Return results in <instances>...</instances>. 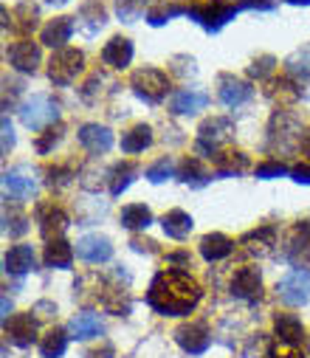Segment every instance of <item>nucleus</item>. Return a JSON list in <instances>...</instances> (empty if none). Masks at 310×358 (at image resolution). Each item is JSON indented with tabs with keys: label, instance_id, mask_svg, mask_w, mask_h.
Here are the masks:
<instances>
[{
	"label": "nucleus",
	"instance_id": "obj_27",
	"mask_svg": "<svg viewBox=\"0 0 310 358\" xmlns=\"http://www.w3.org/2000/svg\"><path fill=\"white\" fill-rule=\"evenodd\" d=\"M141 172V166L139 164H130V161H122V164H116L111 172H108V181H111V195L113 198H119L130 184H133V178Z\"/></svg>",
	"mask_w": 310,
	"mask_h": 358
},
{
	"label": "nucleus",
	"instance_id": "obj_44",
	"mask_svg": "<svg viewBox=\"0 0 310 358\" xmlns=\"http://www.w3.org/2000/svg\"><path fill=\"white\" fill-rule=\"evenodd\" d=\"M59 138H62V127H57V130H45V136L37 138V152H48Z\"/></svg>",
	"mask_w": 310,
	"mask_h": 358
},
{
	"label": "nucleus",
	"instance_id": "obj_42",
	"mask_svg": "<svg viewBox=\"0 0 310 358\" xmlns=\"http://www.w3.org/2000/svg\"><path fill=\"white\" fill-rule=\"evenodd\" d=\"M271 347H268V341H265V336L262 333H257V336H251L248 338V347H243V358H260L262 352H268Z\"/></svg>",
	"mask_w": 310,
	"mask_h": 358
},
{
	"label": "nucleus",
	"instance_id": "obj_10",
	"mask_svg": "<svg viewBox=\"0 0 310 358\" xmlns=\"http://www.w3.org/2000/svg\"><path fill=\"white\" fill-rule=\"evenodd\" d=\"M6 59L15 71L20 73H37L40 62H43V51H40V43H31V40H20V43H12L6 48Z\"/></svg>",
	"mask_w": 310,
	"mask_h": 358
},
{
	"label": "nucleus",
	"instance_id": "obj_28",
	"mask_svg": "<svg viewBox=\"0 0 310 358\" xmlns=\"http://www.w3.org/2000/svg\"><path fill=\"white\" fill-rule=\"evenodd\" d=\"M43 259H45L48 268H71V262H73V248H71V243L62 240V237L48 240Z\"/></svg>",
	"mask_w": 310,
	"mask_h": 358
},
{
	"label": "nucleus",
	"instance_id": "obj_46",
	"mask_svg": "<svg viewBox=\"0 0 310 358\" xmlns=\"http://www.w3.org/2000/svg\"><path fill=\"white\" fill-rule=\"evenodd\" d=\"M15 147V130H12V124H9V119L3 116V152L9 155V150Z\"/></svg>",
	"mask_w": 310,
	"mask_h": 358
},
{
	"label": "nucleus",
	"instance_id": "obj_7",
	"mask_svg": "<svg viewBox=\"0 0 310 358\" xmlns=\"http://www.w3.org/2000/svg\"><path fill=\"white\" fill-rule=\"evenodd\" d=\"M3 189L6 195L17 198V201H26L37 192V169L29 166V164H20V166H12L3 172Z\"/></svg>",
	"mask_w": 310,
	"mask_h": 358
},
{
	"label": "nucleus",
	"instance_id": "obj_53",
	"mask_svg": "<svg viewBox=\"0 0 310 358\" xmlns=\"http://www.w3.org/2000/svg\"><path fill=\"white\" fill-rule=\"evenodd\" d=\"M307 352H310V341H307Z\"/></svg>",
	"mask_w": 310,
	"mask_h": 358
},
{
	"label": "nucleus",
	"instance_id": "obj_40",
	"mask_svg": "<svg viewBox=\"0 0 310 358\" xmlns=\"http://www.w3.org/2000/svg\"><path fill=\"white\" fill-rule=\"evenodd\" d=\"M282 175H290V169L282 161H265V164L257 166V178H260V181H271V178H282Z\"/></svg>",
	"mask_w": 310,
	"mask_h": 358
},
{
	"label": "nucleus",
	"instance_id": "obj_41",
	"mask_svg": "<svg viewBox=\"0 0 310 358\" xmlns=\"http://www.w3.org/2000/svg\"><path fill=\"white\" fill-rule=\"evenodd\" d=\"M71 178H76L71 169L51 166V169H48V187H51V189H54V187H57V189H62V187H68V184H71Z\"/></svg>",
	"mask_w": 310,
	"mask_h": 358
},
{
	"label": "nucleus",
	"instance_id": "obj_26",
	"mask_svg": "<svg viewBox=\"0 0 310 358\" xmlns=\"http://www.w3.org/2000/svg\"><path fill=\"white\" fill-rule=\"evenodd\" d=\"M161 226H164V234H167V237H172V240H183V237L192 231L195 220H192L189 212H183V209H172V212H167V215L161 217Z\"/></svg>",
	"mask_w": 310,
	"mask_h": 358
},
{
	"label": "nucleus",
	"instance_id": "obj_29",
	"mask_svg": "<svg viewBox=\"0 0 310 358\" xmlns=\"http://www.w3.org/2000/svg\"><path fill=\"white\" fill-rule=\"evenodd\" d=\"M178 178L183 184H189V187H203V184H209L212 181V175H209V169L203 166V161L200 158H186L183 164H181V172H178Z\"/></svg>",
	"mask_w": 310,
	"mask_h": 358
},
{
	"label": "nucleus",
	"instance_id": "obj_22",
	"mask_svg": "<svg viewBox=\"0 0 310 358\" xmlns=\"http://www.w3.org/2000/svg\"><path fill=\"white\" fill-rule=\"evenodd\" d=\"M73 34V17H54L43 26L40 31V43L51 45V48H65V43Z\"/></svg>",
	"mask_w": 310,
	"mask_h": 358
},
{
	"label": "nucleus",
	"instance_id": "obj_8",
	"mask_svg": "<svg viewBox=\"0 0 310 358\" xmlns=\"http://www.w3.org/2000/svg\"><path fill=\"white\" fill-rule=\"evenodd\" d=\"M276 294L285 305H304L310 299V271H304V268H296V271L285 274L276 285Z\"/></svg>",
	"mask_w": 310,
	"mask_h": 358
},
{
	"label": "nucleus",
	"instance_id": "obj_45",
	"mask_svg": "<svg viewBox=\"0 0 310 358\" xmlns=\"http://www.w3.org/2000/svg\"><path fill=\"white\" fill-rule=\"evenodd\" d=\"M290 178H293L296 184H307V187H310V166H307V164L293 166V169H290Z\"/></svg>",
	"mask_w": 310,
	"mask_h": 358
},
{
	"label": "nucleus",
	"instance_id": "obj_49",
	"mask_svg": "<svg viewBox=\"0 0 310 358\" xmlns=\"http://www.w3.org/2000/svg\"><path fill=\"white\" fill-rule=\"evenodd\" d=\"M87 358H113V347H111V344H105L101 350H93V352H87Z\"/></svg>",
	"mask_w": 310,
	"mask_h": 358
},
{
	"label": "nucleus",
	"instance_id": "obj_12",
	"mask_svg": "<svg viewBox=\"0 0 310 358\" xmlns=\"http://www.w3.org/2000/svg\"><path fill=\"white\" fill-rule=\"evenodd\" d=\"M218 96H220V102H223L226 108H240V105H246V102L254 96V87H251L246 79H240V76L223 73V76L218 79Z\"/></svg>",
	"mask_w": 310,
	"mask_h": 358
},
{
	"label": "nucleus",
	"instance_id": "obj_32",
	"mask_svg": "<svg viewBox=\"0 0 310 358\" xmlns=\"http://www.w3.org/2000/svg\"><path fill=\"white\" fill-rule=\"evenodd\" d=\"M71 333H73V338H93L101 333V319L96 313L85 310V313L71 319Z\"/></svg>",
	"mask_w": 310,
	"mask_h": 358
},
{
	"label": "nucleus",
	"instance_id": "obj_19",
	"mask_svg": "<svg viewBox=\"0 0 310 358\" xmlns=\"http://www.w3.org/2000/svg\"><path fill=\"white\" fill-rule=\"evenodd\" d=\"M79 144L93 152V155H101L113 147V133L105 127V124H82L79 127Z\"/></svg>",
	"mask_w": 310,
	"mask_h": 358
},
{
	"label": "nucleus",
	"instance_id": "obj_16",
	"mask_svg": "<svg viewBox=\"0 0 310 358\" xmlns=\"http://www.w3.org/2000/svg\"><path fill=\"white\" fill-rule=\"evenodd\" d=\"M296 136L302 138V127H299V122L290 116V113H276L274 116V122H271V144L276 147H282V150H290L293 144H296Z\"/></svg>",
	"mask_w": 310,
	"mask_h": 358
},
{
	"label": "nucleus",
	"instance_id": "obj_33",
	"mask_svg": "<svg viewBox=\"0 0 310 358\" xmlns=\"http://www.w3.org/2000/svg\"><path fill=\"white\" fill-rule=\"evenodd\" d=\"M285 71H288L290 76L310 79V43H304L302 48H296V51L285 59Z\"/></svg>",
	"mask_w": 310,
	"mask_h": 358
},
{
	"label": "nucleus",
	"instance_id": "obj_3",
	"mask_svg": "<svg viewBox=\"0 0 310 358\" xmlns=\"http://www.w3.org/2000/svg\"><path fill=\"white\" fill-rule=\"evenodd\" d=\"M130 87H133V94L150 105H158L164 102V96L169 94V79L164 71L158 68H139L133 71L130 76Z\"/></svg>",
	"mask_w": 310,
	"mask_h": 358
},
{
	"label": "nucleus",
	"instance_id": "obj_37",
	"mask_svg": "<svg viewBox=\"0 0 310 358\" xmlns=\"http://www.w3.org/2000/svg\"><path fill=\"white\" fill-rule=\"evenodd\" d=\"M29 229V217L23 215V212H17V209H3V231L9 234V237H17V234H23Z\"/></svg>",
	"mask_w": 310,
	"mask_h": 358
},
{
	"label": "nucleus",
	"instance_id": "obj_5",
	"mask_svg": "<svg viewBox=\"0 0 310 358\" xmlns=\"http://www.w3.org/2000/svg\"><path fill=\"white\" fill-rule=\"evenodd\" d=\"M85 68V54L76 48H59L48 62V79L59 87L71 85Z\"/></svg>",
	"mask_w": 310,
	"mask_h": 358
},
{
	"label": "nucleus",
	"instance_id": "obj_50",
	"mask_svg": "<svg viewBox=\"0 0 310 358\" xmlns=\"http://www.w3.org/2000/svg\"><path fill=\"white\" fill-rule=\"evenodd\" d=\"M299 144H302V152L310 158V130H304V136H302V141H299Z\"/></svg>",
	"mask_w": 310,
	"mask_h": 358
},
{
	"label": "nucleus",
	"instance_id": "obj_36",
	"mask_svg": "<svg viewBox=\"0 0 310 358\" xmlns=\"http://www.w3.org/2000/svg\"><path fill=\"white\" fill-rule=\"evenodd\" d=\"M215 164H218V175H240L243 169H248V158L243 152H218Z\"/></svg>",
	"mask_w": 310,
	"mask_h": 358
},
{
	"label": "nucleus",
	"instance_id": "obj_51",
	"mask_svg": "<svg viewBox=\"0 0 310 358\" xmlns=\"http://www.w3.org/2000/svg\"><path fill=\"white\" fill-rule=\"evenodd\" d=\"M285 3H290V6H310V0H285Z\"/></svg>",
	"mask_w": 310,
	"mask_h": 358
},
{
	"label": "nucleus",
	"instance_id": "obj_47",
	"mask_svg": "<svg viewBox=\"0 0 310 358\" xmlns=\"http://www.w3.org/2000/svg\"><path fill=\"white\" fill-rule=\"evenodd\" d=\"M265 358H302V355L293 352V350H276V347H271V350L265 352Z\"/></svg>",
	"mask_w": 310,
	"mask_h": 358
},
{
	"label": "nucleus",
	"instance_id": "obj_17",
	"mask_svg": "<svg viewBox=\"0 0 310 358\" xmlns=\"http://www.w3.org/2000/svg\"><path fill=\"white\" fill-rule=\"evenodd\" d=\"M37 223H40V234L45 240H57L68 229V215L54 203H43L37 209Z\"/></svg>",
	"mask_w": 310,
	"mask_h": 358
},
{
	"label": "nucleus",
	"instance_id": "obj_15",
	"mask_svg": "<svg viewBox=\"0 0 310 358\" xmlns=\"http://www.w3.org/2000/svg\"><path fill=\"white\" fill-rule=\"evenodd\" d=\"M76 257L85 262H108L113 257V245L105 234H85L76 243Z\"/></svg>",
	"mask_w": 310,
	"mask_h": 358
},
{
	"label": "nucleus",
	"instance_id": "obj_1",
	"mask_svg": "<svg viewBox=\"0 0 310 358\" xmlns=\"http://www.w3.org/2000/svg\"><path fill=\"white\" fill-rule=\"evenodd\" d=\"M203 291L183 271H161L147 288V305L158 316H186L197 308Z\"/></svg>",
	"mask_w": 310,
	"mask_h": 358
},
{
	"label": "nucleus",
	"instance_id": "obj_6",
	"mask_svg": "<svg viewBox=\"0 0 310 358\" xmlns=\"http://www.w3.org/2000/svg\"><path fill=\"white\" fill-rule=\"evenodd\" d=\"M234 133L232 122L223 116H212L197 127V152L200 155H218V147Z\"/></svg>",
	"mask_w": 310,
	"mask_h": 358
},
{
	"label": "nucleus",
	"instance_id": "obj_13",
	"mask_svg": "<svg viewBox=\"0 0 310 358\" xmlns=\"http://www.w3.org/2000/svg\"><path fill=\"white\" fill-rule=\"evenodd\" d=\"M37 316L29 310V313H15L12 319L3 322V330L6 336L17 344V347H31L37 341Z\"/></svg>",
	"mask_w": 310,
	"mask_h": 358
},
{
	"label": "nucleus",
	"instance_id": "obj_18",
	"mask_svg": "<svg viewBox=\"0 0 310 358\" xmlns=\"http://www.w3.org/2000/svg\"><path fill=\"white\" fill-rule=\"evenodd\" d=\"M240 245H243L251 257H271L274 248H276V229H274V226H260V229L248 231V234L240 240Z\"/></svg>",
	"mask_w": 310,
	"mask_h": 358
},
{
	"label": "nucleus",
	"instance_id": "obj_39",
	"mask_svg": "<svg viewBox=\"0 0 310 358\" xmlns=\"http://www.w3.org/2000/svg\"><path fill=\"white\" fill-rule=\"evenodd\" d=\"M116 12L125 23H136L144 15V0H116Z\"/></svg>",
	"mask_w": 310,
	"mask_h": 358
},
{
	"label": "nucleus",
	"instance_id": "obj_35",
	"mask_svg": "<svg viewBox=\"0 0 310 358\" xmlns=\"http://www.w3.org/2000/svg\"><path fill=\"white\" fill-rule=\"evenodd\" d=\"M186 12H189V6H181V3H155L153 9H147V23L150 26H164L172 17L186 15Z\"/></svg>",
	"mask_w": 310,
	"mask_h": 358
},
{
	"label": "nucleus",
	"instance_id": "obj_30",
	"mask_svg": "<svg viewBox=\"0 0 310 358\" xmlns=\"http://www.w3.org/2000/svg\"><path fill=\"white\" fill-rule=\"evenodd\" d=\"M153 144V130L147 124H136L122 136V150L125 152H144Z\"/></svg>",
	"mask_w": 310,
	"mask_h": 358
},
{
	"label": "nucleus",
	"instance_id": "obj_34",
	"mask_svg": "<svg viewBox=\"0 0 310 358\" xmlns=\"http://www.w3.org/2000/svg\"><path fill=\"white\" fill-rule=\"evenodd\" d=\"M68 350V333L65 330H48L40 341V355L43 358H59Z\"/></svg>",
	"mask_w": 310,
	"mask_h": 358
},
{
	"label": "nucleus",
	"instance_id": "obj_2",
	"mask_svg": "<svg viewBox=\"0 0 310 358\" xmlns=\"http://www.w3.org/2000/svg\"><path fill=\"white\" fill-rule=\"evenodd\" d=\"M237 12H240V3H226V0H209V3H192L186 15H189L195 23H200L209 34H218L229 20H234Z\"/></svg>",
	"mask_w": 310,
	"mask_h": 358
},
{
	"label": "nucleus",
	"instance_id": "obj_11",
	"mask_svg": "<svg viewBox=\"0 0 310 358\" xmlns=\"http://www.w3.org/2000/svg\"><path fill=\"white\" fill-rule=\"evenodd\" d=\"M232 294L246 299V302H257L262 296V274L257 265H243L232 277Z\"/></svg>",
	"mask_w": 310,
	"mask_h": 358
},
{
	"label": "nucleus",
	"instance_id": "obj_52",
	"mask_svg": "<svg viewBox=\"0 0 310 358\" xmlns=\"http://www.w3.org/2000/svg\"><path fill=\"white\" fill-rule=\"evenodd\" d=\"M48 3H65V0H48Z\"/></svg>",
	"mask_w": 310,
	"mask_h": 358
},
{
	"label": "nucleus",
	"instance_id": "obj_43",
	"mask_svg": "<svg viewBox=\"0 0 310 358\" xmlns=\"http://www.w3.org/2000/svg\"><path fill=\"white\" fill-rule=\"evenodd\" d=\"M274 65H276V59H274L271 54H265V57H260V59H254V62H251L248 73H251V76H257V79H265V76L274 71Z\"/></svg>",
	"mask_w": 310,
	"mask_h": 358
},
{
	"label": "nucleus",
	"instance_id": "obj_21",
	"mask_svg": "<svg viewBox=\"0 0 310 358\" xmlns=\"http://www.w3.org/2000/svg\"><path fill=\"white\" fill-rule=\"evenodd\" d=\"M3 265H6V271L12 274V277H23V274H29V271H34L37 268V257H34V248L31 245H15V248H9L6 251V257H3Z\"/></svg>",
	"mask_w": 310,
	"mask_h": 358
},
{
	"label": "nucleus",
	"instance_id": "obj_9",
	"mask_svg": "<svg viewBox=\"0 0 310 358\" xmlns=\"http://www.w3.org/2000/svg\"><path fill=\"white\" fill-rule=\"evenodd\" d=\"M175 341L181 344L183 352L189 355H203L212 344V333L203 322H189V324H181L175 330Z\"/></svg>",
	"mask_w": 310,
	"mask_h": 358
},
{
	"label": "nucleus",
	"instance_id": "obj_14",
	"mask_svg": "<svg viewBox=\"0 0 310 358\" xmlns=\"http://www.w3.org/2000/svg\"><path fill=\"white\" fill-rule=\"evenodd\" d=\"M282 257H285L290 265H299V268H304V265L310 262V226L299 223V226L293 229V234H290L288 243H285Z\"/></svg>",
	"mask_w": 310,
	"mask_h": 358
},
{
	"label": "nucleus",
	"instance_id": "obj_31",
	"mask_svg": "<svg viewBox=\"0 0 310 358\" xmlns=\"http://www.w3.org/2000/svg\"><path fill=\"white\" fill-rule=\"evenodd\" d=\"M122 226L130 229V231H139V229H147L153 223V212L144 206V203H130L122 209Z\"/></svg>",
	"mask_w": 310,
	"mask_h": 358
},
{
	"label": "nucleus",
	"instance_id": "obj_48",
	"mask_svg": "<svg viewBox=\"0 0 310 358\" xmlns=\"http://www.w3.org/2000/svg\"><path fill=\"white\" fill-rule=\"evenodd\" d=\"M34 313H40V316H51V313H57V308H54L51 302H37V305H34Z\"/></svg>",
	"mask_w": 310,
	"mask_h": 358
},
{
	"label": "nucleus",
	"instance_id": "obj_25",
	"mask_svg": "<svg viewBox=\"0 0 310 358\" xmlns=\"http://www.w3.org/2000/svg\"><path fill=\"white\" fill-rule=\"evenodd\" d=\"M274 330H276V338L282 344H288V347L299 344L302 336H304V327H302V322L293 313H276L274 316Z\"/></svg>",
	"mask_w": 310,
	"mask_h": 358
},
{
	"label": "nucleus",
	"instance_id": "obj_24",
	"mask_svg": "<svg viewBox=\"0 0 310 358\" xmlns=\"http://www.w3.org/2000/svg\"><path fill=\"white\" fill-rule=\"evenodd\" d=\"M101 59L111 68H127L133 59V43L127 37H113L105 48H101Z\"/></svg>",
	"mask_w": 310,
	"mask_h": 358
},
{
	"label": "nucleus",
	"instance_id": "obj_23",
	"mask_svg": "<svg viewBox=\"0 0 310 358\" xmlns=\"http://www.w3.org/2000/svg\"><path fill=\"white\" fill-rule=\"evenodd\" d=\"M234 251V240H229L226 234L220 231H212L200 240V257L206 262H218V259H226L229 254Z\"/></svg>",
	"mask_w": 310,
	"mask_h": 358
},
{
	"label": "nucleus",
	"instance_id": "obj_38",
	"mask_svg": "<svg viewBox=\"0 0 310 358\" xmlns=\"http://www.w3.org/2000/svg\"><path fill=\"white\" fill-rule=\"evenodd\" d=\"M172 175H175V161L172 158H161L153 166H147V181H153V184H161Z\"/></svg>",
	"mask_w": 310,
	"mask_h": 358
},
{
	"label": "nucleus",
	"instance_id": "obj_20",
	"mask_svg": "<svg viewBox=\"0 0 310 358\" xmlns=\"http://www.w3.org/2000/svg\"><path fill=\"white\" fill-rule=\"evenodd\" d=\"M206 105H209V94L197 91V87H183V91H178V94L169 99V108H172V113H178V116H192V113L203 110Z\"/></svg>",
	"mask_w": 310,
	"mask_h": 358
},
{
	"label": "nucleus",
	"instance_id": "obj_4",
	"mask_svg": "<svg viewBox=\"0 0 310 358\" xmlns=\"http://www.w3.org/2000/svg\"><path fill=\"white\" fill-rule=\"evenodd\" d=\"M57 119H59V105L45 94H34L20 105V122L31 130H43Z\"/></svg>",
	"mask_w": 310,
	"mask_h": 358
}]
</instances>
